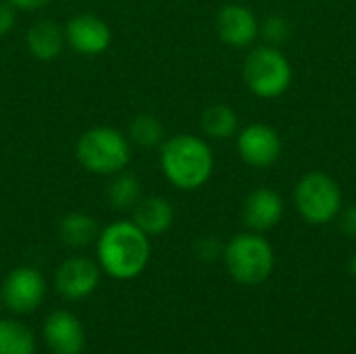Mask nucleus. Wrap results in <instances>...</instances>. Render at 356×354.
Returning a JSON list of instances; mask_svg holds the SVG:
<instances>
[{"label": "nucleus", "mask_w": 356, "mask_h": 354, "mask_svg": "<svg viewBox=\"0 0 356 354\" xmlns=\"http://www.w3.org/2000/svg\"><path fill=\"white\" fill-rule=\"evenodd\" d=\"M219 38L236 48L250 46L259 35V21L254 13L242 4H225L217 13Z\"/></svg>", "instance_id": "12"}, {"label": "nucleus", "mask_w": 356, "mask_h": 354, "mask_svg": "<svg viewBox=\"0 0 356 354\" xmlns=\"http://www.w3.org/2000/svg\"><path fill=\"white\" fill-rule=\"evenodd\" d=\"M142 198V184L138 175L121 171L111 175L106 186V200L115 211H131Z\"/></svg>", "instance_id": "17"}, {"label": "nucleus", "mask_w": 356, "mask_h": 354, "mask_svg": "<svg viewBox=\"0 0 356 354\" xmlns=\"http://www.w3.org/2000/svg\"><path fill=\"white\" fill-rule=\"evenodd\" d=\"M340 230H342L348 238H355L356 240V204L348 207V209L340 215Z\"/></svg>", "instance_id": "25"}, {"label": "nucleus", "mask_w": 356, "mask_h": 354, "mask_svg": "<svg viewBox=\"0 0 356 354\" xmlns=\"http://www.w3.org/2000/svg\"><path fill=\"white\" fill-rule=\"evenodd\" d=\"M238 152L244 163L257 169L271 167L282 154V142L273 127L252 123L238 134Z\"/></svg>", "instance_id": "10"}, {"label": "nucleus", "mask_w": 356, "mask_h": 354, "mask_svg": "<svg viewBox=\"0 0 356 354\" xmlns=\"http://www.w3.org/2000/svg\"><path fill=\"white\" fill-rule=\"evenodd\" d=\"M223 244L217 240V238H213V236H204V238H200L196 244H194V252H196V257L200 259V261H204V263H213V261H217L219 257H223Z\"/></svg>", "instance_id": "22"}, {"label": "nucleus", "mask_w": 356, "mask_h": 354, "mask_svg": "<svg viewBox=\"0 0 356 354\" xmlns=\"http://www.w3.org/2000/svg\"><path fill=\"white\" fill-rule=\"evenodd\" d=\"M134 150L127 134L111 125H96L86 129L75 144V159L79 167L92 175L111 177L127 169Z\"/></svg>", "instance_id": "3"}, {"label": "nucleus", "mask_w": 356, "mask_h": 354, "mask_svg": "<svg viewBox=\"0 0 356 354\" xmlns=\"http://www.w3.org/2000/svg\"><path fill=\"white\" fill-rule=\"evenodd\" d=\"M159 165L173 188L192 192L211 179L215 156L207 140L192 134H175L159 146Z\"/></svg>", "instance_id": "2"}, {"label": "nucleus", "mask_w": 356, "mask_h": 354, "mask_svg": "<svg viewBox=\"0 0 356 354\" xmlns=\"http://www.w3.org/2000/svg\"><path fill=\"white\" fill-rule=\"evenodd\" d=\"M223 261L227 273L242 286H261L275 269V252L257 232L234 236L223 248Z\"/></svg>", "instance_id": "4"}, {"label": "nucleus", "mask_w": 356, "mask_h": 354, "mask_svg": "<svg viewBox=\"0 0 356 354\" xmlns=\"http://www.w3.org/2000/svg\"><path fill=\"white\" fill-rule=\"evenodd\" d=\"M42 336L54 354H81L86 348V332L81 321L69 311H54L46 317Z\"/></svg>", "instance_id": "11"}, {"label": "nucleus", "mask_w": 356, "mask_h": 354, "mask_svg": "<svg viewBox=\"0 0 356 354\" xmlns=\"http://www.w3.org/2000/svg\"><path fill=\"white\" fill-rule=\"evenodd\" d=\"M6 2L13 4L17 10H23V13H38V10L48 8L54 0H6Z\"/></svg>", "instance_id": "24"}, {"label": "nucleus", "mask_w": 356, "mask_h": 354, "mask_svg": "<svg viewBox=\"0 0 356 354\" xmlns=\"http://www.w3.org/2000/svg\"><path fill=\"white\" fill-rule=\"evenodd\" d=\"M25 46L27 52L38 61H54L63 54L67 40H65V27H60L56 21L40 19L29 25L25 33Z\"/></svg>", "instance_id": "14"}, {"label": "nucleus", "mask_w": 356, "mask_h": 354, "mask_svg": "<svg viewBox=\"0 0 356 354\" xmlns=\"http://www.w3.org/2000/svg\"><path fill=\"white\" fill-rule=\"evenodd\" d=\"M0 294H2V305L10 313L29 315L42 305L46 296V280L42 271H38L35 267L23 265L13 269L4 277L0 286Z\"/></svg>", "instance_id": "7"}, {"label": "nucleus", "mask_w": 356, "mask_h": 354, "mask_svg": "<svg viewBox=\"0 0 356 354\" xmlns=\"http://www.w3.org/2000/svg\"><path fill=\"white\" fill-rule=\"evenodd\" d=\"M200 125L204 136L213 140H227L238 131V115L225 104H213L202 113Z\"/></svg>", "instance_id": "20"}, {"label": "nucleus", "mask_w": 356, "mask_h": 354, "mask_svg": "<svg viewBox=\"0 0 356 354\" xmlns=\"http://www.w3.org/2000/svg\"><path fill=\"white\" fill-rule=\"evenodd\" d=\"M150 236L131 219H119L100 230L96 240V263L113 280L138 277L150 261Z\"/></svg>", "instance_id": "1"}, {"label": "nucleus", "mask_w": 356, "mask_h": 354, "mask_svg": "<svg viewBox=\"0 0 356 354\" xmlns=\"http://www.w3.org/2000/svg\"><path fill=\"white\" fill-rule=\"evenodd\" d=\"M284 215V200L275 190L259 188L250 192L242 207V221L250 232L263 234L280 223Z\"/></svg>", "instance_id": "13"}, {"label": "nucleus", "mask_w": 356, "mask_h": 354, "mask_svg": "<svg viewBox=\"0 0 356 354\" xmlns=\"http://www.w3.org/2000/svg\"><path fill=\"white\" fill-rule=\"evenodd\" d=\"M98 234H100L98 221L81 211L67 213L58 223V238L63 244L71 248H86L90 244H96Z\"/></svg>", "instance_id": "16"}, {"label": "nucleus", "mask_w": 356, "mask_h": 354, "mask_svg": "<svg viewBox=\"0 0 356 354\" xmlns=\"http://www.w3.org/2000/svg\"><path fill=\"white\" fill-rule=\"evenodd\" d=\"M127 138H129L131 146L150 150V148H159L167 136H165L163 123L154 115L142 113V115L131 119V123L127 127Z\"/></svg>", "instance_id": "19"}, {"label": "nucleus", "mask_w": 356, "mask_h": 354, "mask_svg": "<svg viewBox=\"0 0 356 354\" xmlns=\"http://www.w3.org/2000/svg\"><path fill=\"white\" fill-rule=\"evenodd\" d=\"M67 46L79 56H100L113 42L108 23L94 13L73 15L65 25Z\"/></svg>", "instance_id": "8"}, {"label": "nucleus", "mask_w": 356, "mask_h": 354, "mask_svg": "<svg viewBox=\"0 0 356 354\" xmlns=\"http://www.w3.org/2000/svg\"><path fill=\"white\" fill-rule=\"evenodd\" d=\"M348 271H350V275L356 280V255L350 259V265H348Z\"/></svg>", "instance_id": "26"}, {"label": "nucleus", "mask_w": 356, "mask_h": 354, "mask_svg": "<svg viewBox=\"0 0 356 354\" xmlns=\"http://www.w3.org/2000/svg\"><path fill=\"white\" fill-rule=\"evenodd\" d=\"M35 336L17 319H0V354H33Z\"/></svg>", "instance_id": "18"}, {"label": "nucleus", "mask_w": 356, "mask_h": 354, "mask_svg": "<svg viewBox=\"0 0 356 354\" xmlns=\"http://www.w3.org/2000/svg\"><path fill=\"white\" fill-rule=\"evenodd\" d=\"M0 305H2V294H0Z\"/></svg>", "instance_id": "27"}, {"label": "nucleus", "mask_w": 356, "mask_h": 354, "mask_svg": "<svg viewBox=\"0 0 356 354\" xmlns=\"http://www.w3.org/2000/svg\"><path fill=\"white\" fill-rule=\"evenodd\" d=\"M294 202L305 221L313 225H325L340 215L342 192L327 173L311 171L296 184Z\"/></svg>", "instance_id": "5"}, {"label": "nucleus", "mask_w": 356, "mask_h": 354, "mask_svg": "<svg viewBox=\"0 0 356 354\" xmlns=\"http://www.w3.org/2000/svg\"><path fill=\"white\" fill-rule=\"evenodd\" d=\"M100 265L88 257H71L63 261L54 273V290L65 300H83L100 284Z\"/></svg>", "instance_id": "9"}, {"label": "nucleus", "mask_w": 356, "mask_h": 354, "mask_svg": "<svg viewBox=\"0 0 356 354\" xmlns=\"http://www.w3.org/2000/svg\"><path fill=\"white\" fill-rule=\"evenodd\" d=\"M17 8L6 0H0V38L8 35L17 25Z\"/></svg>", "instance_id": "23"}, {"label": "nucleus", "mask_w": 356, "mask_h": 354, "mask_svg": "<svg viewBox=\"0 0 356 354\" xmlns=\"http://www.w3.org/2000/svg\"><path fill=\"white\" fill-rule=\"evenodd\" d=\"M261 38L269 44V46H280L290 38V25L284 17L280 15H269L261 25H259Z\"/></svg>", "instance_id": "21"}, {"label": "nucleus", "mask_w": 356, "mask_h": 354, "mask_svg": "<svg viewBox=\"0 0 356 354\" xmlns=\"http://www.w3.org/2000/svg\"><path fill=\"white\" fill-rule=\"evenodd\" d=\"M131 221L146 236H161L171 230L175 221L173 204L163 196H142L140 202L131 209Z\"/></svg>", "instance_id": "15"}, {"label": "nucleus", "mask_w": 356, "mask_h": 354, "mask_svg": "<svg viewBox=\"0 0 356 354\" xmlns=\"http://www.w3.org/2000/svg\"><path fill=\"white\" fill-rule=\"evenodd\" d=\"M244 81L261 98H275L292 83V67L275 46L252 48L244 61Z\"/></svg>", "instance_id": "6"}]
</instances>
